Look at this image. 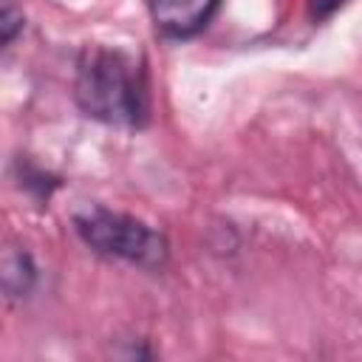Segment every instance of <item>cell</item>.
Segmentation results:
<instances>
[{
  "mask_svg": "<svg viewBox=\"0 0 362 362\" xmlns=\"http://www.w3.org/2000/svg\"><path fill=\"white\" fill-rule=\"evenodd\" d=\"M23 28V8L17 6V0H3L0 8V31H3V45L8 48L11 40L17 37V31Z\"/></svg>",
  "mask_w": 362,
  "mask_h": 362,
  "instance_id": "6",
  "label": "cell"
},
{
  "mask_svg": "<svg viewBox=\"0 0 362 362\" xmlns=\"http://www.w3.org/2000/svg\"><path fill=\"white\" fill-rule=\"evenodd\" d=\"M342 3H345V0H308V14H311V20H325V17H331Z\"/></svg>",
  "mask_w": 362,
  "mask_h": 362,
  "instance_id": "7",
  "label": "cell"
},
{
  "mask_svg": "<svg viewBox=\"0 0 362 362\" xmlns=\"http://www.w3.org/2000/svg\"><path fill=\"white\" fill-rule=\"evenodd\" d=\"M37 283V266L31 260V255L20 246L6 249L3 255V291L8 300L25 297Z\"/></svg>",
  "mask_w": 362,
  "mask_h": 362,
  "instance_id": "4",
  "label": "cell"
},
{
  "mask_svg": "<svg viewBox=\"0 0 362 362\" xmlns=\"http://www.w3.org/2000/svg\"><path fill=\"white\" fill-rule=\"evenodd\" d=\"M74 99L96 122L144 127L150 119V82L141 59L122 48L85 45L76 57Z\"/></svg>",
  "mask_w": 362,
  "mask_h": 362,
  "instance_id": "1",
  "label": "cell"
},
{
  "mask_svg": "<svg viewBox=\"0 0 362 362\" xmlns=\"http://www.w3.org/2000/svg\"><path fill=\"white\" fill-rule=\"evenodd\" d=\"M17 178H20V184H23L28 192H34L40 201H48V195L59 187V178L48 175L45 170L34 167L31 161H17Z\"/></svg>",
  "mask_w": 362,
  "mask_h": 362,
  "instance_id": "5",
  "label": "cell"
},
{
  "mask_svg": "<svg viewBox=\"0 0 362 362\" xmlns=\"http://www.w3.org/2000/svg\"><path fill=\"white\" fill-rule=\"evenodd\" d=\"M74 229L82 238V243L102 257L122 260L144 272H161L167 266V238L141 218H133L127 212L90 204L74 212Z\"/></svg>",
  "mask_w": 362,
  "mask_h": 362,
  "instance_id": "2",
  "label": "cell"
},
{
  "mask_svg": "<svg viewBox=\"0 0 362 362\" xmlns=\"http://www.w3.org/2000/svg\"><path fill=\"white\" fill-rule=\"evenodd\" d=\"M221 0H147L156 31L167 40H189L215 17Z\"/></svg>",
  "mask_w": 362,
  "mask_h": 362,
  "instance_id": "3",
  "label": "cell"
}]
</instances>
